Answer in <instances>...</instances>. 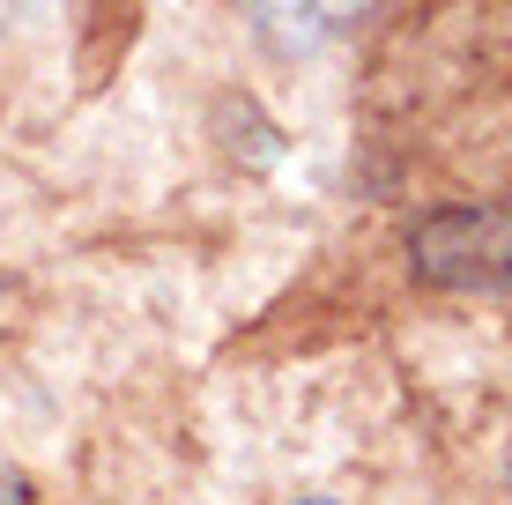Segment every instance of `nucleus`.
<instances>
[{
	"instance_id": "obj_1",
	"label": "nucleus",
	"mask_w": 512,
	"mask_h": 505,
	"mask_svg": "<svg viewBox=\"0 0 512 505\" xmlns=\"http://www.w3.org/2000/svg\"><path fill=\"white\" fill-rule=\"evenodd\" d=\"M416 275L431 283H505L512 275V208L453 201L416 223Z\"/></svg>"
},
{
	"instance_id": "obj_2",
	"label": "nucleus",
	"mask_w": 512,
	"mask_h": 505,
	"mask_svg": "<svg viewBox=\"0 0 512 505\" xmlns=\"http://www.w3.org/2000/svg\"><path fill=\"white\" fill-rule=\"evenodd\" d=\"M297 505H334V498H297Z\"/></svg>"
}]
</instances>
